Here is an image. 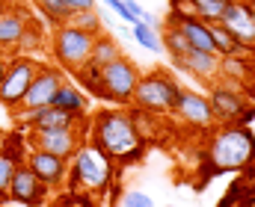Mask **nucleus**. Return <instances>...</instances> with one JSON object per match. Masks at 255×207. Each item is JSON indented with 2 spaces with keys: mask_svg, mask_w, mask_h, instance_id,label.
I'll use <instances>...</instances> for the list:
<instances>
[{
  "mask_svg": "<svg viewBox=\"0 0 255 207\" xmlns=\"http://www.w3.org/2000/svg\"><path fill=\"white\" fill-rule=\"evenodd\" d=\"M89 142L95 148H101L113 163L130 166L136 163L145 151V142L139 139L128 110H98L92 116V131H89Z\"/></svg>",
  "mask_w": 255,
  "mask_h": 207,
  "instance_id": "nucleus-1",
  "label": "nucleus"
},
{
  "mask_svg": "<svg viewBox=\"0 0 255 207\" xmlns=\"http://www.w3.org/2000/svg\"><path fill=\"white\" fill-rule=\"evenodd\" d=\"M208 172L226 175V172H244L255 163V134L247 125H226L217 131L205 148Z\"/></svg>",
  "mask_w": 255,
  "mask_h": 207,
  "instance_id": "nucleus-2",
  "label": "nucleus"
},
{
  "mask_svg": "<svg viewBox=\"0 0 255 207\" xmlns=\"http://www.w3.org/2000/svg\"><path fill=\"white\" fill-rule=\"evenodd\" d=\"M68 190L71 193H107L113 184V160L92 142H80L68 160Z\"/></svg>",
  "mask_w": 255,
  "mask_h": 207,
  "instance_id": "nucleus-3",
  "label": "nucleus"
},
{
  "mask_svg": "<svg viewBox=\"0 0 255 207\" xmlns=\"http://www.w3.org/2000/svg\"><path fill=\"white\" fill-rule=\"evenodd\" d=\"M178 95H181V86L169 71H148L139 77L130 104L145 113H154V116H169L175 110Z\"/></svg>",
  "mask_w": 255,
  "mask_h": 207,
  "instance_id": "nucleus-4",
  "label": "nucleus"
},
{
  "mask_svg": "<svg viewBox=\"0 0 255 207\" xmlns=\"http://www.w3.org/2000/svg\"><path fill=\"white\" fill-rule=\"evenodd\" d=\"M208 104H211V113H214V122H223V125H247L255 119V104L241 92V86L235 83H214L211 92H208Z\"/></svg>",
  "mask_w": 255,
  "mask_h": 207,
  "instance_id": "nucleus-5",
  "label": "nucleus"
},
{
  "mask_svg": "<svg viewBox=\"0 0 255 207\" xmlns=\"http://www.w3.org/2000/svg\"><path fill=\"white\" fill-rule=\"evenodd\" d=\"M54 60L68 71H77L83 66H89V57H92V45H95V36L71 27V24H63L54 30Z\"/></svg>",
  "mask_w": 255,
  "mask_h": 207,
  "instance_id": "nucleus-6",
  "label": "nucleus"
},
{
  "mask_svg": "<svg viewBox=\"0 0 255 207\" xmlns=\"http://www.w3.org/2000/svg\"><path fill=\"white\" fill-rule=\"evenodd\" d=\"M42 69V63L30 60V57H15L9 60L6 66V74H3V83H0V107H6L9 113L18 110V104L24 101L36 71Z\"/></svg>",
  "mask_w": 255,
  "mask_h": 207,
  "instance_id": "nucleus-7",
  "label": "nucleus"
},
{
  "mask_svg": "<svg viewBox=\"0 0 255 207\" xmlns=\"http://www.w3.org/2000/svg\"><path fill=\"white\" fill-rule=\"evenodd\" d=\"M139 69L122 57V60H116V63H110V66H104L101 69V89H104V101H110V104H130V98H133V89H136V83H139Z\"/></svg>",
  "mask_w": 255,
  "mask_h": 207,
  "instance_id": "nucleus-8",
  "label": "nucleus"
},
{
  "mask_svg": "<svg viewBox=\"0 0 255 207\" xmlns=\"http://www.w3.org/2000/svg\"><path fill=\"white\" fill-rule=\"evenodd\" d=\"M48 196H51V190L27 169V163H21L15 169V175H12V181H9L6 199L21 207H45L48 205Z\"/></svg>",
  "mask_w": 255,
  "mask_h": 207,
  "instance_id": "nucleus-9",
  "label": "nucleus"
},
{
  "mask_svg": "<svg viewBox=\"0 0 255 207\" xmlns=\"http://www.w3.org/2000/svg\"><path fill=\"white\" fill-rule=\"evenodd\" d=\"M60 86H63V74L57 69H51V66H42V69L36 71V77H33L24 101L18 104V110H12V116L15 113H33V110L51 107V101H54V95H57Z\"/></svg>",
  "mask_w": 255,
  "mask_h": 207,
  "instance_id": "nucleus-10",
  "label": "nucleus"
},
{
  "mask_svg": "<svg viewBox=\"0 0 255 207\" xmlns=\"http://www.w3.org/2000/svg\"><path fill=\"white\" fill-rule=\"evenodd\" d=\"M27 145L36 151H48L54 157L71 160L77 145H80V131L65 128V131H27Z\"/></svg>",
  "mask_w": 255,
  "mask_h": 207,
  "instance_id": "nucleus-11",
  "label": "nucleus"
},
{
  "mask_svg": "<svg viewBox=\"0 0 255 207\" xmlns=\"http://www.w3.org/2000/svg\"><path fill=\"white\" fill-rule=\"evenodd\" d=\"M24 163H27V169H30L48 190H60V187H65V181H68V160H63V157H54V154H48V151L30 148L27 157H24Z\"/></svg>",
  "mask_w": 255,
  "mask_h": 207,
  "instance_id": "nucleus-12",
  "label": "nucleus"
},
{
  "mask_svg": "<svg viewBox=\"0 0 255 207\" xmlns=\"http://www.w3.org/2000/svg\"><path fill=\"white\" fill-rule=\"evenodd\" d=\"M15 122L21 125V131H65V128H74L80 119L57 107H42L33 113H15Z\"/></svg>",
  "mask_w": 255,
  "mask_h": 207,
  "instance_id": "nucleus-13",
  "label": "nucleus"
},
{
  "mask_svg": "<svg viewBox=\"0 0 255 207\" xmlns=\"http://www.w3.org/2000/svg\"><path fill=\"white\" fill-rule=\"evenodd\" d=\"M172 116H178L184 125H193V128H208V125H214V113H211L208 98L199 95V92H193V89H181Z\"/></svg>",
  "mask_w": 255,
  "mask_h": 207,
  "instance_id": "nucleus-14",
  "label": "nucleus"
},
{
  "mask_svg": "<svg viewBox=\"0 0 255 207\" xmlns=\"http://www.w3.org/2000/svg\"><path fill=\"white\" fill-rule=\"evenodd\" d=\"M220 24L241 42V45H255V21L250 15V6L241 3V0H229Z\"/></svg>",
  "mask_w": 255,
  "mask_h": 207,
  "instance_id": "nucleus-15",
  "label": "nucleus"
},
{
  "mask_svg": "<svg viewBox=\"0 0 255 207\" xmlns=\"http://www.w3.org/2000/svg\"><path fill=\"white\" fill-rule=\"evenodd\" d=\"M175 66L184 69L187 74H193V77H199V80H217V77H220V57H217V54L190 51V54L178 57Z\"/></svg>",
  "mask_w": 255,
  "mask_h": 207,
  "instance_id": "nucleus-16",
  "label": "nucleus"
},
{
  "mask_svg": "<svg viewBox=\"0 0 255 207\" xmlns=\"http://www.w3.org/2000/svg\"><path fill=\"white\" fill-rule=\"evenodd\" d=\"M172 27H178V30L184 33V39L190 42L193 51L217 54V51H214V39H211V24H205V21H199V18H181V21H175ZM217 57H220V54H217Z\"/></svg>",
  "mask_w": 255,
  "mask_h": 207,
  "instance_id": "nucleus-17",
  "label": "nucleus"
},
{
  "mask_svg": "<svg viewBox=\"0 0 255 207\" xmlns=\"http://www.w3.org/2000/svg\"><path fill=\"white\" fill-rule=\"evenodd\" d=\"M220 77L235 86H247L255 77V63L247 57H220Z\"/></svg>",
  "mask_w": 255,
  "mask_h": 207,
  "instance_id": "nucleus-18",
  "label": "nucleus"
},
{
  "mask_svg": "<svg viewBox=\"0 0 255 207\" xmlns=\"http://www.w3.org/2000/svg\"><path fill=\"white\" fill-rule=\"evenodd\" d=\"M27 21L30 18H24V12H15V9L0 12V54L3 51H15V45H18Z\"/></svg>",
  "mask_w": 255,
  "mask_h": 207,
  "instance_id": "nucleus-19",
  "label": "nucleus"
},
{
  "mask_svg": "<svg viewBox=\"0 0 255 207\" xmlns=\"http://www.w3.org/2000/svg\"><path fill=\"white\" fill-rule=\"evenodd\" d=\"M86 95L74 86V83H68L63 80V86L57 89V95H54V101H51V107H57V110H63V113H71V116H77V119H83V113H86Z\"/></svg>",
  "mask_w": 255,
  "mask_h": 207,
  "instance_id": "nucleus-20",
  "label": "nucleus"
},
{
  "mask_svg": "<svg viewBox=\"0 0 255 207\" xmlns=\"http://www.w3.org/2000/svg\"><path fill=\"white\" fill-rule=\"evenodd\" d=\"M122 57H125V54H122V48H119V42H116L113 36H107V33L95 36V45H92L89 66H95V69H104V66H110V63H116V60H122Z\"/></svg>",
  "mask_w": 255,
  "mask_h": 207,
  "instance_id": "nucleus-21",
  "label": "nucleus"
},
{
  "mask_svg": "<svg viewBox=\"0 0 255 207\" xmlns=\"http://www.w3.org/2000/svg\"><path fill=\"white\" fill-rule=\"evenodd\" d=\"M211 39H214V51H217L220 57H241L244 48H247V45H241V42H238V39L220 24V21L211 24Z\"/></svg>",
  "mask_w": 255,
  "mask_h": 207,
  "instance_id": "nucleus-22",
  "label": "nucleus"
},
{
  "mask_svg": "<svg viewBox=\"0 0 255 207\" xmlns=\"http://www.w3.org/2000/svg\"><path fill=\"white\" fill-rule=\"evenodd\" d=\"M130 39L139 45V48H145V51H151V54H160L163 51V42H160V33L154 30V27H148V24H142V21H136L133 27H130Z\"/></svg>",
  "mask_w": 255,
  "mask_h": 207,
  "instance_id": "nucleus-23",
  "label": "nucleus"
},
{
  "mask_svg": "<svg viewBox=\"0 0 255 207\" xmlns=\"http://www.w3.org/2000/svg\"><path fill=\"white\" fill-rule=\"evenodd\" d=\"M160 42H163V51H169V57L172 60H178V57H184V54H190V42L184 39V33L178 30V27H172V24H166V30L160 33Z\"/></svg>",
  "mask_w": 255,
  "mask_h": 207,
  "instance_id": "nucleus-24",
  "label": "nucleus"
},
{
  "mask_svg": "<svg viewBox=\"0 0 255 207\" xmlns=\"http://www.w3.org/2000/svg\"><path fill=\"white\" fill-rule=\"evenodd\" d=\"M190 6H193V12H196L199 21H205V24H217V21L223 18L226 6H229V0H190Z\"/></svg>",
  "mask_w": 255,
  "mask_h": 207,
  "instance_id": "nucleus-25",
  "label": "nucleus"
},
{
  "mask_svg": "<svg viewBox=\"0 0 255 207\" xmlns=\"http://www.w3.org/2000/svg\"><path fill=\"white\" fill-rule=\"evenodd\" d=\"M128 116H130V122H133V128H136V134H139L142 142L145 139H154V134H157V116L154 113H145L139 107H130Z\"/></svg>",
  "mask_w": 255,
  "mask_h": 207,
  "instance_id": "nucleus-26",
  "label": "nucleus"
},
{
  "mask_svg": "<svg viewBox=\"0 0 255 207\" xmlns=\"http://www.w3.org/2000/svg\"><path fill=\"white\" fill-rule=\"evenodd\" d=\"M68 24H71V27H77V30H83V33H89V36H101V30H104V21H101L98 9L74 12V15L68 18Z\"/></svg>",
  "mask_w": 255,
  "mask_h": 207,
  "instance_id": "nucleus-27",
  "label": "nucleus"
},
{
  "mask_svg": "<svg viewBox=\"0 0 255 207\" xmlns=\"http://www.w3.org/2000/svg\"><path fill=\"white\" fill-rule=\"evenodd\" d=\"M36 3V9L54 24V27H63V24H68V18H71V9L65 6L63 0H33Z\"/></svg>",
  "mask_w": 255,
  "mask_h": 207,
  "instance_id": "nucleus-28",
  "label": "nucleus"
},
{
  "mask_svg": "<svg viewBox=\"0 0 255 207\" xmlns=\"http://www.w3.org/2000/svg\"><path fill=\"white\" fill-rule=\"evenodd\" d=\"M247 193H250V175H241V178H238V181L226 190L223 202H220L217 207H238V205H244Z\"/></svg>",
  "mask_w": 255,
  "mask_h": 207,
  "instance_id": "nucleus-29",
  "label": "nucleus"
},
{
  "mask_svg": "<svg viewBox=\"0 0 255 207\" xmlns=\"http://www.w3.org/2000/svg\"><path fill=\"white\" fill-rule=\"evenodd\" d=\"M42 45V33L27 21V27H24V33H21V39H18V45H15V51H21V54H30V51H36Z\"/></svg>",
  "mask_w": 255,
  "mask_h": 207,
  "instance_id": "nucleus-30",
  "label": "nucleus"
},
{
  "mask_svg": "<svg viewBox=\"0 0 255 207\" xmlns=\"http://www.w3.org/2000/svg\"><path fill=\"white\" fill-rule=\"evenodd\" d=\"M51 207H95V205H92L89 193H63V196L54 199Z\"/></svg>",
  "mask_w": 255,
  "mask_h": 207,
  "instance_id": "nucleus-31",
  "label": "nucleus"
},
{
  "mask_svg": "<svg viewBox=\"0 0 255 207\" xmlns=\"http://www.w3.org/2000/svg\"><path fill=\"white\" fill-rule=\"evenodd\" d=\"M21 163H15L6 151L0 154V196L6 199V190H9V181H12V175H15V169H18Z\"/></svg>",
  "mask_w": 255,
  "mask_h": 207,
  "instance_id": "nucleus-32",
  "label": "nucleus"
},
{
  "mask_svg": "<svg viewBox=\"0 0 255 207\" xmlns=\"http://www.w3.org/2000/svg\"><path fill=\"white\" fill-rule=\"evenodd\" d=\"M122 207H154V202L145 196V193H139V190H133V193H128Z\"/></svg>",
  "mask_w": 255,
  "mask_h": 207,
  "instance_id": "nucleus-33",
  "label": "nucleus"
},
{
  "mask_svg": "<svg viewBox=\"0 0 255 207\" xmlns=\"http://www.w3.org/2000/svg\"><path fill=\"white\" fill-rule=\"evenodd\" d=\"M104 3H107V6H110V9H113V12H116L119 18H122V21H128L130 27L136 24V15H130V12L125 9V0H104Z\"/></svg>",
  "mask_w": 255,
  "mask_h": 207,
  "instance_id": "nucleus-34",
  "label": "nucleus"
},
{
  "mask_svg": "<svg viewBox=\"0 0 255 207\" xmlns=\"http://www.w3.org/2000/svg\"><path fill=\"white\" fill-rule=\"evenodd\" d=\"M63 3L71 9V15L74 12H83V9H95V0H63Z\"/></svg>",
  "mask_w": 255,
  "mask_h": 207,
  "instance_id": "nucleus-35",
  "label": "nucleus"
},
{
  "mask_svg": "<svg viewBox=\"0 0 255 207\" xmlns=\"http://www.w3.org/2000/svg\"><path fill=\"white\" fill-rule=\"evenodd\" d=\"M6 66H9V60H6V57H0V83H3V74H6Z\"/></svg>",
  "mask_w": 255,
  "mask_h": 207,
  "instance_id": "nucleus-36",
  "label": "nucleus"
},
{
  "mask_svg": "<svg viewBox=\"0 0 255 207\" xmlns=\"http://www.w3.org/2000/svg\"><path fill=\"white\" fill-rule=\"evenodd\" d=\"M6 139H9V134H6V131H0V154H3V148H6Z\"/></svg>",
  "mask_w": 255,
  "mask_h": 207,
  "instance_id": "nucleus-37",
  "label": "nucleus"
},
{
  "mask_svg": "<svg viewBox=\"0 0 255 207\" xmlns=\"http://www.w3.org/2000/svg\"><path fill=\"white\" fill-rule=\"evenodd\" d=\"M247 6H250V15H253V21H255V0H250Z\"/></svg>",
  "mask_w": 255,
  "mask_h": 207,
  "instance_id": "nucleus-38",
  "label": "nucleus"
},
{
  "mask_svg": "<svg viewBox=\"0 0 255 207\" xmlns=\"http://www.w3.org/2000/svg\"><path fill=\"white\" fill-rule=\"evenodd\" d=\"M238 207H255V202H244V205H238Z\"/></svg>",
  "mask_w": 255,
  "mask_h": 207,
  "instance_id": "nucleus-39",
  "label": "nucleus"
},
{
  "mask_svg": "<svg viewBox=\"0 0 255 207\" xmlns=\"http://www.w3.org/2000/svg\"><path fill=\"white\" fill-rule=\"evenodd\" d=\"M0 12H6V0H0Z\"/></svg>",
  "mask_w": 255,
  "mask_h": 207,
  "instance_id": "nucleus-40",
  "label": "nucleus"
},
{
  "mask_svg": "<svg viewBox=\"0 0 255 207\" xmlns=\"http://www.w3.org/2000/svg\"><path fill=\"white\" fill-rule=\"evenodd\" d=\"M241 3H250V0H241Z\"/></svg>",
  "mask_w": 255,
  "mask_h": 207,
  "instance_id": "nucleus-41",
  "label": "nucleus"
},
{
  "mask_svg": "<svg viewBox=\"0 0 255 207\" xmlns=\"http://www.w3.org/2000/svg\"><path fill=\"white\" fill-rule=\"evenodd\" d=\"M166 207H172V205H166Z\"/></svg>",
  "mask_w": 255,
  "mask_h": 207,
  "instance_id": "nucleus-42",
  "label": "nucleus"
}]
</instances>
